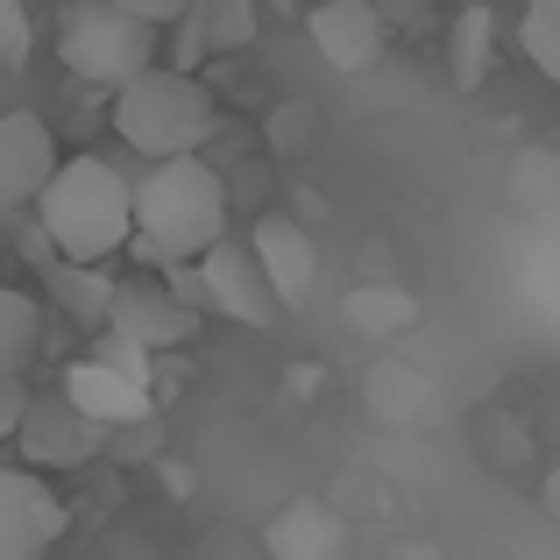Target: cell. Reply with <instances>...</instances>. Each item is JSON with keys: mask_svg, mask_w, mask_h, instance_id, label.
<instances>
[{"mask_svg": "<svg viewBox=\"0 0 560 560\" xmlns=\"http://www.w3.org/2000/svg\"><path fill=\"white\" fill-rule=\"evenodd\" d=\"M14 447H22L28 476L50 482V476H65V468L100 462L107 433H100V425H85L65 397H28V405H22V425H14Z\"/></svg>", "mask_w": 560, "mask_h": 560, "instance_id": "cell-7", "label": "cell"}, {"mask_svg": "<svg viewBox=\"0 0 560 560\" xmlns=\"http://www.w3.org/2000/svg\"><path fill=\"white\" fill-rule=\"evenodd\" d=\"M85 348H93V355H85L93 370H107V376H121V383H142V390H156V362L142 355L136 341H121L114 327H100V334H93Z\"/></svg>", "mask_w": 560, "mask_h": 560, "instance_id": "cell-22", "label": "cell"}, {"mask_svg": "<svg viewBox=\"0 0 560 560\" xmlns=\"http://www.w3.org/2000/svg\"><path fill=\"white\" fill-rule=\"evenodd\" d=\"M518 50L539 79H560V0H525L518 14Z\"/></svg>", "mask_w": 560, "mask_h": 560, "instance_id": "cell-20", "label": "cell"}, {"mask_svg": "<svg viewBox=\"0 0 560 560\" xmlns=\"http://www.w3.org/2000/svg\"><path fill=\"white\" fill-rule=\"evenodd\" d=\"M36 57V14L28 0H0V71H28Z\"/></svg>", "mask_w": 560, "mask_h": 560, "instance_id": "cell-23", "label": "cell"}, {"mask_svg": "<svg viewBox=\"0 0 560 560\" xmlns=\"http://www.w3.org/2000/svg\"><path fill=\"white\" fill-rule=\"evenodd\" d=\"M71 533L65 497L28 468H0V560H50Z\"/></svg>", "mask_w": 560, "mask_h": 560, "instance_id": "cell-6", "label": "cell"}, {"mask_svg": "<svg viewBox=\"0 0 560 560\" xmlns=\"http://www.w3.org/2000/svg\"><path fill=\"white\" fill-rule=\"evenodd\" d=\"M107 8H121L128 22H142L150 36H171V28L191 14V0H107Z\"/></svg>", "mask_w": 560, "mask_h": 560, "instance_id": "cell-24", "label": "cell"}, {"mask_svg": "<svg viewBox=\"0 0 560 560\" xmlns=\"http://www.w3.org/2000/svg\"><path fill=\"white\" fill-rule=\"evenodd\" d=\"M497 65V8L490 0H462L447 22V71H454V93H482Z\"/></svg>", "mask_w": 560, "mask_h": 560, "instance_id": "cell-14", "label": "cell"}, {"mask_svg": "<svg viewBox=\"0 0 560 560\" xmlns=\"http://www.w3.org/2000/svg\"><path fill=\"white\" fill-rule=\"evenodd\" d=\"M199 560H256V539H199Z\"/></svg>", "mask_w": 560, "mask_h": 560, "instance_id": "cell-28", "label": "cell"}, {"mask_svg": "<svg viewBox=\"0 0 560 560\" xmlns=\"http://www.w3.org/2000/svg\"><path fill=\"white\" fill-rule=\"evenodd\" d=\"M305 36H313V50L327 57L341 79L383 65V50H390V28H383V14L370 0H319V8L305 14Z\"/></svg>", "mask_w": 560, "mask_h": 560, "instance_id": "cell-11", "label": "cell"}, {"mask_svg": "<svg viewBox=\"0 0 560 560\" xmlns=\"http://www.w3.org/2000/svg\"><path fill=\"white\" fill-rule=\"evenodd\" d=\"M425 405H433V376L411 370V362H376L370 370V419L376 425H419Z\"/></svg>", "mask_w": 560, "mask_h": 560, "instance_id": "cell-16", "label": "cell"}, {"mask_svg": "<svg viewBox=\"0 0 560 560\" xmlns=\"http://www.w3.org/2000/svg\"><path fill=\"white\" fill-rule=\"evenodd\" d=\"M22 405H28V383L0 376V447L14 440V425H22Z\"/></svg>", "mask_w": 560, "mask_h": 560, "instance_id": "cell-27", "label": "cell"}, {"mask_svg": "<svg viewBox=\"0 0 560 560\" xmlns=\"http://www.w3.org/2000/svg\"><path fill=\"white\" fill-rule=\"evenodd\" d=\"M341 319L362 341H390V334H405L411 319H419V299H411L405 284H355L341 299Z\"/></svg>", "mask_w": 560, "mask_h": 560, "instance_id": "cell-17", "label": "cell"}, {"mask_svg": "<svg viewBox=\"0 0 560 560\" xmlns=\"http://www.w3.org/2000/svg\"><path fill=\"white\" fill-rule=\"evenodd\" d=\"M191 277H199V313L234 319V327H256V334L277 319V305H270V291H262V277H256V262H248L242 242L206 248V256L191 262Z\"/></svg>", "mask_w": 560, "mask_h": 560, "instance_id": "cell-9", "label": "cell"}, {"mask_svg": "<svg viewBox=\"0 0 560 560\" xmlns=\"http://www.w3.org/2000/svg\"><path fill=\"white\" fill-rule=\"evenodd\" d=\"M248 262H256L262 291H270L277 313H299V305H313V284H319V242L299 228L291 213H256V228H248Z\"/></svg>", "mask_w": 560, "mask_h": 560, "instance_id": "cell-5", "label": "cell"}, {"mask_svg": "<svg viewBox=\"0 0 560 560\" xmlns=\"http://www.w3.org/2000/svg\"><path fill=\"white\" fill-rule=\"evenodd\" d=\"M164 440V419H150V425H128V433H107V447L100 454H121V462H150V447Z\"/></svg>", "mask_w": 560, "mask_h": 560, "instance_id": "cell-26", "label": "cell"}, {"mask_svg": "<svg viewBox=\"0 0 560 560\" xmlns=\"http://www.w3.org/2000/svg\"><path fill=\"white\" fill-rule=\"evenodd\" d=\"M57 65L93 93H121L150 65H164V36H150L142 22L100 0V8H71V22L57 28Z\"/></svg>", "mask_w": 560, "mask_h": 560, "instance_id": "cell-4", "label": "cell"}, {"mask_svg": "<svg viewBox=\"0 0 560 560\" xmlns=\"http://www.w3.org/2000/svg\"><path fill=\"white\" fill-rule=\"evenodd\" d=\"M262 0H191V28H199V50L206 57H234L256 43L262 28Z\"/></svg>", "mask_w": 560, "mask_h": 560, "instance_id": "cell-19", "label": "cell"}, {"mask_svg": "<svg viewBox=\"0 0 560 560\" xmlns=\"http://www.w3.org/2000/svg\"><path fill=\"white\" fill-rule=\"evenodd\" d=\"M213 128H220V93L199 79V71L150 65L136 85H121V93H114V136H121L136 156H150V164L199 156Z\"/></svg>", "mask_w": 560, "mask_h": 560, "instance_id": "cell-3", "label": "cell"}, {"mask_svg": "<svg viewBox=\"0 0 560 560\" xmlns=\"http://www.w3.org/2000/svg\"><path fill=\"white\" fill-rule=\"evenodd\" d=\"M228 242V185L206 156H171L128 178V248L150 270H191Z\"/></svg>", "mask_w": 560, "mask_h": 560, "instance_id": "cell-1", "label": "cell"}, {"mask_svg": "<svg viewBox=\"0 0 560 560\" xmlns=\"http://www.w3.org/2000/svg\"><path fill=\"white\" fill-rule=\"evenodd\" d=\"M262 142H270L277 156H305L319 142V107L313 100H277L270 121H262Z\"/></svg>", "mask_w": 560, "mask_h": 560, "instance_id": "cell-21", "label": "cell"}, {"mask_svg": "<svg viewBox=\"0 0 560 560\" xmlns=\"http://www.w3.org/2000/svg\"><path fill=\"white\" fill-rule=\"evenodd\" d=\"M57 156L65 150H57V136H50L43 114H28V107L0 114V220H14V213L36 206V191L50 185Z\"/></svg>", "mask_w": 560, "mask_h": 560, "instance_id": "cell-8", "label": "cell"}, {"mask_svg": "<svg viewBox=\"0 0 560 560\" xmlns=\"http://www.w3.org/2000/svg\"><path fill=\"white\" fill-rule=\"evenodd\" d=\"M36 348H43V305H36V291L0 284V376L22 383L28 362H36Z\"/></svg>", "mask_w": 560, "mask_h": 560, "instance_id": "cell-18", "label": "cell"}, {"mask_svg": "<svg viewBox=\"0 0 560 560\" xmlns=\"http://www.w3.org/2000/svg\"><path fill=\"white\" fill-rule=\"evenodd\" d=\"M43 270V291H50V305L71 319V327L93 341L100 327H107V305H114V277L107 270H71V262H57V256H43L36 262Z\"/></svg>", "mask_w": 560, "mask_h": 560, "instance_id": "cell-15", "label": "cell"}, {"mask_svg": "<svg viewBox=\"0 0 560 560\" xmlns=\"http://www.w3.org/2000/svg\"><path fill=\"white\" fill-rule=\"evenodd\" d=\"M79 8H100V0H79Z\"/></svg>", "mask_w": 560, "mask_h": 560, "instance_id": "cell-29", "label": "cell"}, {"mask_svg": "<svg viewBox=\"0 0 560 560\" xmlns=\"http://www.w3.org/2000/svg\"><path fill=\"white\" fill-rule=\"evenodd\" d=\"M107 327L121 334V341H136L142 355H164V348H185L191 334H199V313L178 305L156 277H136V284H114V305H107Z\"/></svg>", "mask_w": 560, "mask_h": 560, "instance_id": "cell-10", "label": "cell"}, {"mask_svg": "<svg viewBox=\"0 0 560 560\" xmlns=\"http://www.w3.org/2000/svg\"><path fill=\"white\" fill-rule=\"evenodd\" d=\"M57 397H65V405L79 411L85 425H100V433H128V425L164 419V411H156V390H142V383H121V376L93 370V362H71L65 383H57Z\"/></svg>", "mask_w": 560, "mask_h": 560, "instance_id": "cell-12", "label": "cell"}, {"mask_svg": "<svg viewBox=\"0 0 560 560\" xmlns=\"http://www.w3.org/2000/svg\"><path fill=\"white\" fill-rule=\"evenodd\" d=\"M511 171H518V178H511V191H518V199H525V206H539V213H547V185H553V156H547V150H525V156H518V164H511Z\"/></svg>", "mask_w": 560, "mask_h": 560, "instance_id": "cell-25", "label": "cell"}, {"mask_svg": "<svg viewBox=\"0 0 560 560\" xmlns=\"http://www.w3.org/2000/svg\"><path fill=\"white\" fill-rule=\"evenodd\" d=\"M256 553H270V560H348V533L319 497H291V504L262 525Z\"/></svg>", "mask_w": 560, "mask_h": 560, "instance_id": "cell-13", "label": "cell"}, {"mask_svg": "<svg viewBox=\"0 0 560 560\" xmlns=\"http://www.w3.org/2000/svg\"><path fill=\"white\" fill-rule=\"evenodd\" d=\"M28 213H36V234L57 262H71V270H107L128 248V171L100 150L57 156L50 185L36 191Z\"/></svg>", "mask_w": 560, "mask_h": 560, "instance_id": "cell-2", "label": "cell"}]
</instances>
